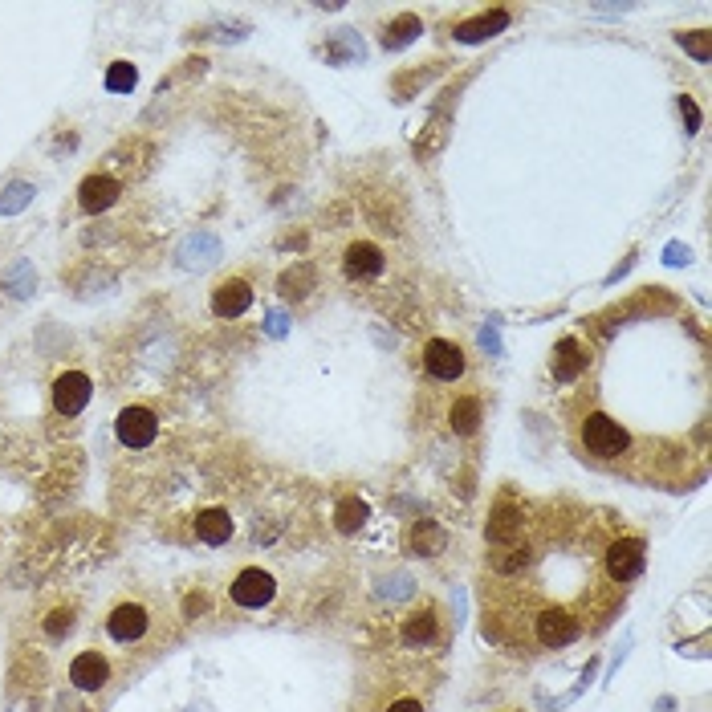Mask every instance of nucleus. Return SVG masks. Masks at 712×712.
I'll use <instances>...</instances> for the list:
<instances>
[{"instance_id":"f257e3e1","label":"nucleus","mask_w":712,"mask_h":712,"mask_svg":"<svg viewBox=\"0 0 712 712\" xmlns=\"http://www.w3.org/2000/svg\"><path fill=\"white\" fill-rule=\"evenodd\" d=\"M582 448L590 456H599V460H619L631 448V436L611 420V415L595 411V415H586L582 420Z\"/></svg>"},{"instance_id":"f03ea898","label":"nucleus","mask_w":712,"mask_h":712,"mask_svg":"<svg viewBox=\"0 0 712 712\" xmlns=\"http://www.w3.org/2000/svg\"><path fill=\"white\" fill-rule=\"evenodd\" d=\"M273 595H277V582H273V574L261 570V566H245L241 574L232 578V586H228V599H232L236 607H245V611L269 607Z\"/></svg>"},{"instance_id":"7ed1b4c3","label":"nucleus","mask_w":712,"mask_h":712,"mask_svg":"<svg viewBox=\"0 0 712 712\" xmlns=\"http://www.w3.org/2000/svg\"><path fill=\"white\" fill-rule=\"evenodd\" d=\"M582 631H586L582 619L566 607H546V611L533 615V639H538L542 647H566V643L582 639Z\"/></svg>"},{"instance_id":"20e7f679","label":"nucleus","mask_w":712,"mask_h":712,"mask_svg":"<svg viewBox=\"0 0 712 712\" xmlns=\"http://www.w3.org/2000/svg\"><path fill=\"white\" fill-rule=\"evenodd\" d=\"M147 627H151V611L143 607V603H135V599H127V603H114L110 607V615H106V635L114 639V643H139L143 635H147Z\"/></svg>"},{"instance_id":"39448f33","label":"nucleus","mask_w":712,"mask_h":712,"mask_svg":"<svg viewBox=\"0 0 712 712\" xmlns=\"http://www.w3.org/2000/svg\"><path fill=\"white\" fill-rule=\"evenodd\" d=\"M114 436L123 448H151L155 436H159V420H155V411L147 407H123L118 411V420H114Z\"/></svg>"},{"instance_id":"423d86ee","label":"nucleus","mask_w":712,"mask_h":712,"mask_svg":"<svg viewBox=\"0 0 712 712\" xmlns=\"http://www.w3.org/2000/svg\"><path fill=\"white\" fill-rule=\"evenodd\" d=\"M603 566H607V578H611V582H631V578H639L643 566H647V546H643L639 538H619V542L607 546Z\"/></svg>"},{"instance_id":"0eeeda50","label":"nucleus","mask_w":712,"mask_h":712,"mask_svg":"<svg viewBox=\"0 0 712 712\" xmlns=\"http://www.w3.org/2000/svg\"><path fill=\"white\" fill-rule=\"evenodd\" d=\"M424 367H428L432 379L456 383V379L464 375V350H460L456 342H448V338H432V342L424 346Z\"/></svg>"},{"instance_id":"6e6552de","label":"nucleus","mask_w":712,"mask_h":712,"mask_svg":"<svg viewBox=\"0 0 712 712\" xmlns=\"http://www.w3.org/2000/svg\"><path fill=\"white\" fill-rule=\"evenodd\" d=\"M90 375L82 371H66V375H57L53 379V407L57 415H78L86 403H90Z\"/></svg>"},{"instance_id":"1a4fd4ad","label":"nucleus","mask_w":712,"mask_h":712,"mask_svg":"<svg viewBox=\"0 0 712 712\" xmlns=\"http://www.w3.org/2000/svg\"><path fill=\"white\" fill-rule=\"evenodd\" d=\"M253 306V289L245 277H228L212 289V314L216 318H241Z\"/></svg>"},{"instance_id":"9d476101","label":"nucleus","mask_w":712,"mask_h":712,"mask_svg":"<svg viewBox=\"0 0 712 712\" xmlns=\"http://www.w3.org/2000/svg\"><path fill=\"white\" fill-rule=\"evenodd\" d=\"M118 196H123V184H118L114 175H86L82 188H78V208H82L86 216H98V212H106Z\"/></svg>"},{"instance_id":"9b49d317","label":"nucleus","mask_w":712,"mask_h":712,"mask_svg":"<svg viewBox=\"0 0 712 712\" xmlns=\"http://www.w3.org/2000/svg\"><path fill=\"white\" fill-rule=\"evenodd\" d=\"M399 639H403V647H415V651L432 647V643L440 639V615H436V607H420V611L403 615Z\"/></svg>"},{"instance_id":"f8f14e48","label":"nucleus","mask_w":712,"mask_h":712,"mask_svg":"<svg viewBox=\"0 0 712 712\" xmlns=\"http://www.w3.org/2000/svg\"><path fill=\"white\" fill-rule=\"evenodd\" d=\"M521 529H525V513H521V505L501 501V505L493 509L489 525H485V538H489L493 546H513V542H521Z\"/></svg>"},{"instance_id":"ddd939ff","label":"nucleus","mask_w":712,"mask_h":712,"mask_svg":"<svg viewBox=\"0 0 712 712\" xmlns=\"http://www.w3.org/2000/svg\"><path fill=\"white\" fill-rule=\"evenodd\" d=\"M106 680H110L106 656H98V651H82V656H74V664H70V684H74L78 692H98V688H106Z\"/></svg>"},{"instance_id":"4468645a","label":"nucleus","mask_w":712,"mask_h":712,"mask_svg":"<svg viewBox=\"0 0 712 712\" xmlns=\"http://www.w3.org/2000/svg\"><path fill=\"white\" fill-rule=\"evenodd\" d=\"M346 277L350 281H371V277H379L383 273V249L379 245H371V241H354L350 249H346Z\"/></svg>"},{"instance_id":"2eb2a0df","label":"nucleus","mask_w":712,"mask_h":712,"mask_svg":"<svg viewBox=\"0 0 712 712\" xmlns=\"http://www.w3.org/2000/svg\"><path fill=\"white\" fill-rule=\"evenodd\" d=\"M586 363H590V354H586V346L578 338H562L554 346V379L558 383H574L586 371Z\"/></svg>"},{"instance_id":"dca6fc26","label":"nucleus","mask_w":712,"mask_h":712,"mask_svg":"<svg viewBox=\"0 0 712 712\" xmlns=\"http://www.w3.org/2000/svg\"><path fill=\"white\" fill-rule=\"evenodd\" d=\"M505 25H509V9H493V13H481V17H472V21L456 25L452 33H456V41L477 45V41H489V37H497Z\"/></svg>"},{"instance_id":"f3484780","label":"nucleus","mask_w":712,"mask_h":712,"mask_svg":"<svg viewBox=\"0 0 712 712\" xmlns=\"http://www.w3.org/2000/svg\"><path fill=\"white\" fill-rule=\"evenodd\" d=\"M196 538H200L204 546H224V542L232 538V517H228V509H204V513L196 517Z\"/></svg>"},{"instance_id":"a211bd4d","label":"nucleus","mask_w":712,"mask_h":712,"mask_svg":"<svg viewBox=\"0 0 712 712\" xmlns=\"http://www.w3.org/2000/svg\"><path fill=\"white\" fill-rule=\"evenodd\" d=\"M407 542H411V550L420 554V558H424V554L432 558V554H440V550L448 546V533H444L432 517H424V521H415V525H411V538H407Z\"/></svg>"},{"instance_id":"6ab92c4d","label":"nucleus","mask_w":712,"mask_h":712,"mask_svg":"<svg viewBox=\"0 0 712 712\" xmlns=\"http://www.w3.org/2000/svg\"><path fill=\"white\" fill-rule=\"evenodd\" d=\"M448 424H452L456 436H472L481 428V399L477 395H460L452 403V411H448Z\"/></svg>"},{"instance_id":"aec40b11","label":"nucleus","mask_w":712,"mask_h":712,"mask_svg":"<svg viewBox=\"0 0 712 712\" xmlns=\"http://www.w3.org/2000/svg\"><path fill=\"white\" fill-rule=\"evenodd\" d=\"M334 525H338V533H359L367 525V505L359 497H346L334 513Z\"/></svg>"},{"instance_id":"412c9836","label":"nucleus","mask_w":712,"mask_h":712,"mask_svg":"<svg viewBox=\"0 0 712 712\" xmlns=\"http://www.w3.org/2000/svg\"><path fill=\"white\" fill-rule=\"evenodd\" d=\"M310 285H314V269H310V265L289 269V273L281 277V298H289V302H302L306 293H310Z\"/></svg>"},{"instance_id":"4be33fe9","label":"nucleus","mask_w":712,"mask_h":712,"mask_svg":"<svg viewBox=\"0 0 712 712\" xmlns=\"http://www.w3.org/2000/svg\"><path fill=\"white\" fill-rule=\"evenodd\" d=\"M33 196H37V188H33V184H25V180L9 184L5 192H0V216H17L21 208H29V204H33Z\"/></svg>"},{"instance_id":"5701e85b","label":"nucleus","mask_w":712,"mask_h":712,"mask_svg":"<svg viewBox=\"0 0 712 712\" xmlns=\"http://www.w3.org/2000/svg\"><path fill=\"white\" fill-rule=\"evenodd\" d=\"M74 623H78V615H74V607H57V611H49L45 619H41V631H45V639H53V643H62L70 631H74Z\"/></svg>"},{"instance_id":"b1692460","label":"nucleus","mask_w":712,"mask_h":712,"mask_svg":"<svg viewBox=\"0 0 712 712\" xmlns=\"http://www.w3.org/2000/svg\"><path fill=\"white\" fill-rule=\"evenodd\" d=\"M420 21H415V17H399V21H391L387 29H383V45L387 49H403L407 41H415V37H420Z\"/></svg>"},{"instance_id":"393cba45","label":"nucleus","mask_w":712,"mask_h":712,"mask_svg":"<svg viewBox=\"0 0 712 712\" xmlns=\"http://www.w3.org/2000/svg\"><path fill=\"white\" fill-rule=\"evenodd\" d=\"M135 82H139V70L131 62H110V70H106V90L110 94H131Z\"/></svg>"},{"instance_id":"a878e982","label":"nucleus","mask_w":712,"mask_h":712,"mask_svg":"<svg viewBox=\"0 0 712 712\" xmlns=\"http://www.w3.org/2000/svg\"><path fill=\"white\" fill-rule=\"evenodd\" d=\"M33 281H37V277H33V269H29L25 261H21V265H13V269H9V277H5V285H9L13 298H25V293L33 289Z\"/></svg>"},{"instance_id":"bb28decb","label":"nucleus","mask_w":712,"mask_h":712,"mask_svg":"<svg viewBox=\"0 0 712 712\" xmlns=\"http://www.w3.org/2000/svg\"><path fill=\"white\" fill-rule=\"evenodd\" d=\"M680 45L696 57V62H708L712 49H708V29H696V33H680Z\"/></svg>"},{"instance_id":"cd10ccee","label":"nucleus","mask_w":712,"mask_h":712,"mask_svg":"<svg viewBox=\"0 0 712 712\" xmlns=\"http://www.w3.org/2000/svg\"><path fill=\"white\" fill-rule=\"evenodd\" d=\"M204 611H208V595H188V599H184V615H188V619H196V615H204Z\"/></svg>"},{"instance_id":"c85d7f7f","label":"nucleus","mask_w":712,"mask_h":712,"mask_svg":"<svg viewBox=\"0 0 712 712\" xmlns=\"http://www.w3.org/2000/svg\"><path fill=\"white\" fill-rule=\"evenodd\" d=\"M387 712H424V704H420V700H411V696H407V700H395V704H391Z\"/></svg>"},{"instance_id":"c756f323","label":"nucleus","mask_w":712,"mask_h":712,"mask_svg":"<svg viewBox=\"0 0 712 712\" xmlns=\"http://www.w3.org/2000/svg\"><path fill=\"white\" fill-rule=\"evenodd\" d=\"M680 110L688 114V123H692V131H696V123H700V114H696V106H692L688 98H680Z\"/></svg>"}]
</instances>
